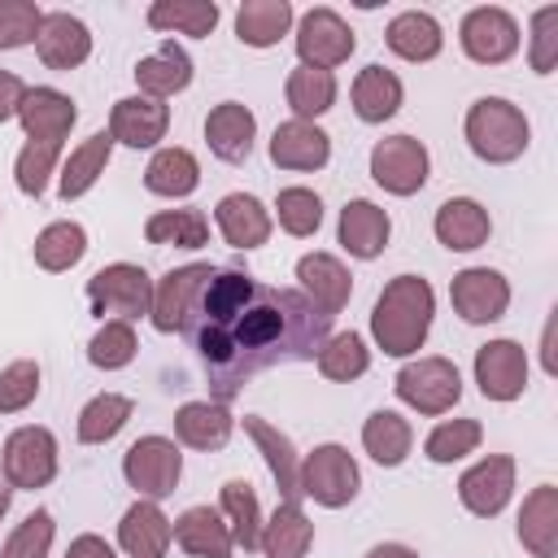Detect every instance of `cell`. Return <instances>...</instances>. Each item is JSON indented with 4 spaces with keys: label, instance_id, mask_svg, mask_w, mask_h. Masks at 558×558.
Instances as JSON below:
<instances>
[{
    "label": "cell",
    "instance_id": "30bf717a",
    "mask_svg": "<svg viewBox=\"0 0 558 558\" xmlns=\"http://www.w3.org/2000/svg\"><path fill=\"white\" fill-rule=\"evenodd\" d=\"M353 31L349 22L336 13V9H310L301 13L296 22V52H301V65H314V70H336L353 57Z\"/></svg>",
    "mask_w": 558,
    "mask_h": 558
},
{
    "label": "cell",
    "instance_id": "bcb514c9",
    "mask_svg": "<svg viewBox=\"0 0 558 558\" xmlns=\"http://www.w3.org/2000/svg\"><path fill=\"white\" fill-rule=\"evenodd\" d=\"M135 327L122 323V318H109L100 323V331L87 340V362L100 366V371H122L131 357H135Z\"/></svg>",
    "mask_w": 558,
    "mask_h": 558
},
{
    "label": "cell",
    "instance_id": "83f0119b",
    "mask_svg": "<svg viewBox=\"0 0 558 558\" xmlns=\"http://www.w3.org/2000/svg\"><path fill=\"white\" fill-rule=\"evenodd\" d=\"M135 83H140V96H153V100L179 96L192 83V57L174 39H166L157 52L135 61Z\"/></svg>",
    "mask_w": 558,
    "mask_h": 558
},
{
    "label": "cell",
    "instance_id": "44dd1931",
    "mask_svg": "<svg viewBox=\"0 0 558 558\" xmlns=\"http://www.w3.org/2000/svg\"><path fill=\"white\" fill-rule=\"evenodd\" d=\"M253 135H257V118L240 105V100H222L209 109L205 118V140H209V153L218 161H248L253 153Z\"/></svg>",
    "mask_w": 558,
    "mask_h": 558
},
{
    "label": "cell",
    "instance_id": "5b68a950",
    "mask_svg": "<svg viewBox=\"0 0 558 558\" xmlns=\"http://www.w3.org/2000/svg\"><path fill=\"white\" fill-rule=\"evenodd\" d=\"M397 397L418 414H449L462 397V375L449 357H414L397 371Z\"/></svg>",
    "mask_w": 558,
    "mask_h": 558
},
{
    "label": "cell",
    "instance_id": "8992f818",
    "mask_svg": "<svg viewBox=\"0 0 558 558\" xmlns=\"http://www.w3.org/2000/svg\"><path fill=\"white\" fill-rule=\"evenodd\" d=\"M122 475L144 501H161L174 493V484L183 475V453L170 436H140L122 453Z\"/></svg>",
    "mask_w": 558,
    "mask_h": 558
},
{
    "label": "cell",
    "instance_id": "db71d44e",
    "mask_svg": "<svg viewBox=\"0 0 558 558\" xmlns=\"http://www.w3.org/2000/svg\"><path fill=\"white\" fill-rule=\"evenodd\" d=\"M22 96H26V83H22L13 70H0V122L17 118V109H22Z\"/></svg>",
    "mask_w": 558,
    "mask_h": 558
},
{
    "label": "cell",
    "instance_id": "4316f807",
    "mask_svg": "<svg viewBox=\"0 0 558 558\" xmlns=\"http://www.w3.org/2000/svg\"><path fill=\"white\" fill-rule=\"evenodd\" d=\"M432 231H436V240H440L449 253H471V248H480V244L488 240L493 218H488V209H484L480 201L453 196V201H445V205L436 209Z\"/></svg>",
    "mask_w": 558,
    "mask_h": 558
},
{
    "label": "cell",
    "instance_id": "f546056e",
    "mask_svg": "<svg viewBox=\"0 0 558 558\" xmlns=\"http://www.w3.org/2000/svg\"><path fill=\"white\" fill-rule=\"evenodd\" d=\"M231 432H235V418L218 401H187L174 414V436L187 449H222L231 440Z\"/></svg>",
    "mask_w": 558,
    "mask_h": 558
},
{
    "label": "cell",
    "instance_id": "7dc6e473",
    "mask_svg": "<svg viewBox=\"0 0 558 558\" xmlns=\"http://www.w3.org/2000/svg\"><path fill=\"white\" fill-rule=\"evenodd\" d=\"M57 157H61V144H52V140H26L22 153H17V166H13L17 192L22 196H44L48 174L57 170Z\"/></svg>",
    "mask_w": 558,
    "mask_h": 558
},
{
    "label": "cell",
    "instance_id": "836d02e7",
    "mask_svg": "<svg viewBox=\"0 0 558 558\" xmlns=\"http://www.w3.org/2000/svg\"><path fill=\"white\" fill-rule=\"evenodd\" d=\"M201 183V166L187 148H157L148 170H144V187L153 196H170V201H183L192 196Z\"/></svg>",
    "mask_w": 558,
    "mask_h": 558
},
{
    "label": "cell",
    "instance_id": "e0dca14e",
    "mask_svg": "<svg viewBox=\"0 0 558 558\" xmlns=\"http://www.w3.org/2000/svg\"><path fill=\"white\" fill-rule=\"evenodd\" d=\"M166 126L170 109L153 96H122L109 113V140L126 148H153L157 140H166Z\"/></svg>",
    "mask_w": 558,
    "mask_h": 558
},
{
    "label": "cell",
    "instance_id": "b9f144b4",
    "mask_svg": "<svg viewBox=\"0 0 558 558\" xmlns=\"http://www.w3.org/2000/svg\"><path fill=\"white\" fill-rule=\"evenodd\" d=\"M131 410H135L131 397H122V392H96V397L78 410V440H83V445H105V440H113V436L126 427Z\"/></svg>",
    "mask_w": 558,
    "mask_h": 558
},
{
    "label": "cell",
    "instance_id": "4dcf8cb0",
    "mask_svg": "<svg viewBox=\"0 0 558 558\" xmlns=\"http://www.w3.org/2000/svg\"><path fill=\"white\" fill-rule=\"evenodd\" d=\"M314 545V523L301 510V501H279L275 514L262 523V554L266 558H305V549Z\"/></svg>",
    "mask_w": 558,
    "mask_h": 558
},
{
    "label": "cell",
    "instance_id": "f5cc1de1",
    "mask_svg": "<svg viewBox=\"0 0 558 558\" xmlns=\"http://www.w3.org/2000/svg\"><path fill=\"white\" fill-rule=\"evenodd\" d=\"M527 61L536 74H554L558 65V9L545 4L532 13V48H527Z\"/></svg>",
    "mask_w": 558,
    "mask_h": 558
},
{
    "label": "cell",
    "instance_id": "f6af8a7d",
    "mask_svg": "<svg viewBox=\"0 0 558 558\" xmlns=\"http://www.w3.org/2000/svg\"><path fill=\"white\" fill-rule=\"evenodd\" d=\"M480 436H484V427H480L475 418H445V423H436V427L427 432L423 453H427L432 462H440V466H445V462H458V458L475 453Z\"/></svg>",
    "mask_w": 558,
    "mask_h": 558
},
{
    "label": "cell",
    "instance_id": "d6986e66",
    "mask_svg": "<svg viewBox=\"0 0 558 558\" xmlns=\"http://www.w3.org/2000/svg\"><path fill=\"white\" fill-rule=\"evenodd\" d=\"M331 157V140L323 126L314 122H301V118H288L275 126L270 135V161L279 170H323Z\"/></svg>",
    "mask_w": 558,
    "mask_h": 558
},
{
    "label": "cell",
    "instance_id": "d4e9b609",
    "mask_svg": "<svg viewBox=\"0 0 558 558\" xmlns=\"http://www.w3.org/2000/svg\"><path fill=\"white\" fill-rule=\"evenodd\" d=\"M170 541H174V527H170V519L161 514L157 501L140 497L118 523V545H122L126 558H166Z\"/></svg>",
    "mask_w": 558,
    "mask_h": 558
},
{
    "label": "cell",
    "instance_id": "f35d334b",
    "mask_svg": "<svg viewBox=\"0 0 558 558\" xmlns=\"http://www.w3.org/2000/svg\"><path fill=\"white\" fill-rule=\"evenodd\" d=\"M148 26L205 39L218 26V4L214 0H157V4H148Z\"/></svg>",
    "mask_w": 558,
    "mask_h": 558
},
{
    "label": "cell",
    "instance_id": "6da1fadb",
    "mask_svg": "<svg viewBox=\"0 0 558 558\" xmlns=\"http://www.w3.org/2000/svg\"><path fill=\"white\" fill-rule=\"evenodd\" d=\"M179 331L196 349L214 401L227 405L257 371L279 362H314L331 336V318L296 288H270L248 270L214 266Z\"/></svg>",
    "mask_w": 558,
    "mask_h": 558
},
{
    "label": "cell",
    "instance_id": "7a4b0ae2",
    "mask_svg": "<svg viewBox=\"0 0 558 558\" xmlns=\"http://www.w3.org/2000/svg\"><path fill=\"white\" fill-rule=\"evenodd\" d=\"M432 314H436L432 283L423 275H397L371 310V336L384 353L410 357L423 349V340L432 331Z\"/></svg>",
    "mask_w": 558,
    "mask_h": 558
},
{
    "label": "cell",
    "instance_id": "484cf974",
    "mask_svg": "<svg viewBox=\"0 0 558 558\" xmlns=\"http://www.w3.org/2000/svg\"><path fill=\"white\" fill-rule=\"evenodd\" d=\"M214 222L231 248H262L270 240V209L248 192L222 196L214 209Z\"/></svg>",
    "mask_w": 558,
    "mask_h": 558
},
{
    "label": "cell",
    "instance_id": "e575fe53",
    "mask_svg": "<svg viewBox=\"0 0 558 558\" xmlns=\"http://www.w3.org/2000/svg\"><path fill=\"white\" fill-rule=\"evenodd\" d=\"M292 17L296 13H292L288 0H244L240 13H235V35L248 48H270V44H279L288 35Z\"/></svg>",
    "mask_w": 558,
    "mask_h": 558
},
{
    "label": "cell",
    "instance_id": "681fc988",
    "mask_svg": "<svg viewBox=\"0 0 558 558\" xmlns=\"http://www.w3.org/2000/svg\"><path fill=\"white\" fill-rule=\"evenodd\" d=\"M52 536H57L52 514H48V510H31V514L13 527V536L4 541V554H0V558H48Z\"/></svg>",
    "mask_w": 558,
    "mask_h": 558
},
{
    "label": "cell",
    "instance_id": "9f6ffc18",
    "mask_svg": "<svg viewBox=\"0 0 558 558\" xmlns=\"http://www.w3.org/2000/svg\"><path fill=\"white\" fill-rule=\"evenodd\" d=\"M541 366H545V375H558V362H554V318L545 323V336H541Z\"/></svg>",
    "mask_w": 558,
    "mask_h": 558
},
{
    "label": "cell",
    "instance_id": "cb8c5ba5",
    "mask_svg": "<svg viewBox=\"0 0 558 558\" xmlns=\"http://www.w3.org/2000/svg\"><path fill=\"white\" fill-rule=\"evenodd\" d=\"M170 527H174V545L192 558H231V549H235L231 527H227L222 510H214V506H192Z\"/></svg>",
    "mask_w": 558,
    "mask_h": 558
},
{
    "label": "cell",
    "instance_id": "ac0fdd59",
    "mask_svg": "<svg viewBox=\"0 0 558 558\" xmlns=\"http://www.w3.org/2000/svg\"><path fill=\"white\" fill-rule=\"evenodd\" d=\"M214 275V266H205V262H192V266H179V270H170L157 288H153V310H148V318H153V327L157 331H179L183 327V318H187V310H192V301H196V292L205 288V279Z\"/></svg>",
    "mask_w": 558,
    "mask_h": 558
},
{
    "label": "cell",
    "instance_id": "1f68e13d",
    "mask_svg": "<svg viewBox=\"0 0 558 558\" xmlns=\"http://www.w3.org/2000/svg\"><path fill=\"white\" fill-rule=\"evenodd\" d=\"M384 39H388V48H392L401 61H432V57L445 48V31H440V22H436L432 13H423V9H405V13H397V17L388 22Z\"/></svg>",
    "mask_w": 558,
    "mask_h": 558
},
{
    "label": "cell",
    "instance_id": "11a10c76",
    "mask_svg": "<svg viewBox=\"0 0 558 558\" xmlns=\"http://www.w3.org/2000/svg\"><path fill=\"white\" fill-rule=\"evenodd\" d=\"M65 558H118V554H113V545H109V541H100V536L83 532L78 541H70Z\"/></svg>",
    "mask_w": 558,
    "mask_h": 558
},
{
    "label": "cell",
    "instance_id": "74e56055",
    "mask_svg": "<svg viewBox=\"0 0 558 558\" xmlns=\"http://www.w3.org/2000/svg\"><path fill=\"white\" fill-rule=\"evenodd\" d=\"M222 519L231 527L235 549L253 554L262 545V506H257V493H253L248 480H227L222 484Z\"/></svg>",
    "mask_w": 558,
    "mask_h": 558
},
{
    "label": "cell",
    "instance_id": "60d3db41",
    "mask_svg": "<svg viewBox=\"0 0 558 558\" xmlns=\"http://www.w3.org/2000/svg\"><path fill=\"white\" fill-rule=\"evenodd\" d=\"M83 253H87V231H83L78 222H70V218L48 222V227L35 235V262H39L44 270H52V275L78 266Z\"/></svg>",
    "mask_w": 558,
    "mask_h": 558
},
{
    "label": "cell",
    "instance_id": "f1b7e54d",
    "mask_svg": "<svg viewBox=\"0 0 558 558\" xmlns=\"http://www.w3.org/2000/svg\"><path fill=\"white\" fill-rule=\"evenodd\" d=\"M519 541L532 558H554L558 554V488L541 484L527 493L519 510Z\"/></svg>",
    "mask_w": 558,
    "mask_h": 558
},
{
    "label": "cell",
    "instance_id": "8fae6325",
    "mask_svg": "<svg viewBox=\"0 0 558 558\" xmlns=\"http://www.w3.org/2000/svg\"><path fill=\"white\" fill-rule=\"evenodd\" d=\"M458 39H462V52L471 61L501 65V61H510L519 52V22L506 9H497V4H480V9H471L462 17Z\"/></svg>",
    "mask_w": 558,
    "mask_h": 558
},
{
    "label": "cell",
    "instance_id": "603a6c76",
    "mask_svg": "<svg viewBox=\"0 0 558 558\" xmlns=\"http://www.w3.org/2000/svg\"><path fill=\"white\" fill-rule=\"evenodd\" d=\"M244 432L257 440V449H262V458H266V466L275 475L279 497L283 501H301V453L292 449V440L275 423H266L262 414H244Z\"/></svg>",
    "mask_w": 558,
    "mask_h": 558
},
{
    "label": "cell",
    "instance_id": "ab89813d",
    "mask_svg": "<svg viewBox=\"0 0 558 558\" xmlns=\"http://www.w3.org/2000/svg\"><path fill=\"white\" fill-rule=\"evenodd\" d=\"M283 96H288V105L301 122H314L318 113H327L336 105V74L314 70V65H296L283 83Z\"/></svg>",
    "mask_w": 558,
    "mask_h": 558
},
{
    "label": "cell",
    "instance_id": "7bdbcfd3",
    "mask_svg": "<svg viewBox=\"0 0 558 558\" xmlns=\"http://www.w3.org/2000/svg\"><path fill=\"white\" fill-rule=\"evenodd\" d=\"M148 244H174V248H201L209 240V218L201 209H161L144 222Z\"/></svg>",
    "mask_w": 558,
    "mask_h": 558
},
{
    "label": "cell",
    "instance_id": "d590c367",
    "mask_svg": "<svg viewBox=\"0 0 558 558\" xmlns=\"http://www.w3.org/2000/svg\"><path fill=\"white\" fill-rule=\"evenodd\" d=\"M401 78L384 65H366L357 78H353V113L362 122H388L397 109H401Z\"/></svg>",
    "mask_w": 558,
    "mask_h": 558
},
{
    "label": "cell",
    "instance_id": "2e32d148",
    "mask_svg": "<svg viewBox=\"0 0 558 558\" xmlns=\"http://www.w3.org/2000/svg\"><path fill=\"white\" fill-rule=\"evenodd\" d=\"M296 279H301V296L314 310H323L327 318H336L353 296V279H349L344 262L331 253H305L296 262Z\"/></svg>",
    "mask_w": 558,
    "mask_h": 558
},
{
    "label": "cell",
    "instance_id": "c3c4849f",
    "mask_svg": "<svg viewBox=\"0 0 558 558\" xmlns=\"http://www.w3.org/2000/svg\"><path fill=\"white\" fill-rule=\"evenodd\" d=\"M275 214H279V227L288 235H301V240L323 227V201L310 187H283L275 196Z\"/></svg>",
    "mask_w": 558,
    "mask_h": 558
},
{
    "label": "cell",
    "instance_id": "7402d4cb",
    "mask_svg": "<svg viewBox=\"0 0 558 558\" xmlns=\"http://www.w3.org/2000/svg\"><path fill=\"white\" fill-rule=\"evenodd\" d=\"M388 235H392V218L375 201H349L340 209V244L349 257H357V262L379 257L388 248Z\"/></svg>",
    "mask_w": 558,
    "mask_h": 558
},
{
    "label": "cell",
    "instance_id": "277c9868",
    "mask_svg": "<svg viewBox=\"0 0 558 558\" xmlns=\"http://www.w3.org/2000/svg\"><path fill=\"white\" fill-rule=\"evenodd\" d=\"M87 305L100 323H109V318L135 323L153 310V279H148L144 266L113 262V266H105L87 279Z\"/></svg>",
    "mask_w": 558,
    "mask_h": 558
},
{
    "label": "cell",
    "instance_id": "52a82bcc",
    "mask_svg": "<svg viewBox=\"0 0 558 558\" xmlns=\"http://www.w3.org/2000/svg\"><path fill=\"white\" fill-rule=\"evenodd\" d=\"M357 488H362V471L344 445H318L310 458H301V497L340 510L357 497Z\"/></svg>",
    "mask_w": 558,
    "mask_h": 558
},
{
    "label": "cell",
    "instance_id": "f907efd6",
    "mask_svg": "<svg viewBox=\"0 0 558 558\" xmlns=\"http://www.w3.org/2000/svg\"><path fill=\"white\" fill-rule=\"evenodd\" d=\"M39 397V362L17 357L0 371V414H17Z\"/></svg>",
    "mask_w": 558,
    "mask_h": 558
},
{
    "label": "cell",
    "instance_id": "4fadbf2b",
    "mask_svg": "<svg viewBox=\"0 0 558 558\" xmlns=\"http://www.w3.org/2000/svg\"><path fill=\"white\" fill-rule=\"evenodd\" d=\"M510 493H514V458H506V453L480 458V462L466 466L462 480H458V497H462V506H466L475 519L501 514L506 501H510Z\"/></svg>",
    "mask_w": 558,
    "mask_h": 558
},
{
    "label": "cell",
    "instance_id": "680465c9",
    "mask_svg": "<svg viewBox=\"0 0 558 558\" xmlns=\"http://www.w3.org/2000/svg\"><path fill=\"white\" fill-rule=\"evenodd\" d=\"M9 501H13V488H9V484H4V480H0V519H4V514H9Z\"/></svg>",
    "mask_w": 558,
    "mask_h": 558
},
{
    "label": "cell",
    "instance_id": "5bb4252c",
    "mask_svg": "<svg viewBox=\"0 0 558 558\" xmlns=\"http://www.w3.org/2000/svg\"><path fill=\"white\" fill-rule=\"evenodd\" d=\"M475 384L488 401H514L527 388V353L514 340H488L475 353Z\"/></svg>",
    "mask_w": 558,
    "mask_h": 558
},
{
    "label": "cell",
    "instance_id": "7c38bea8",
    "mask_svg": "<svg viewBox=\"0 0 558 558\" xmlns=\"http://www.w3.org/2000/svg\"><path fill=\"white\" fill-rule=\"evenodd\" d=\"M449 301H453L462 323H497L506 314V305H510V283H506L501 270L466 266L462 275H453Z\"/></svg>",
    "mask_w": 558,
    "mask_h": 558
},
{
    "label": "cell",
    "instance_id": "ee69618b",
    "mask_svg": "<svg viewBox=\"0 0 558 558\" xmlns=\"http://www.w3.org/2000/svg\"><path fill=\"white\" fill-rule=\"evenodd\" d=\"M371 366V349L357 331H340V336H327L323 349H318V371L323 379H336V384H349L357 375H366Z\"/></svg>",
    "mask_w": 558,
    "mask_h": 558
},
{
    "label": "cell",
    "instance_id": "ba28073f",
    "mask_svg": "<svg viewBox=\"0 0 558 558\" xmlns=\"http://www.w3.org/2000/svg\"><path fill=\"white\" fill-rule=\"evenodd\" d=\"M432 174V157L414 135H388L371 148V179L392 196H414Z\"/></svg>",
    "mask_w": 558,
    "mask_h": 558
},
{
    "label": "cell",
    "instance_id": "816d5d0a",
    "mask_svg": "<svg viewBox=\"0 0 558 558\" xmlns=\"http://www.w3.org/2000/svg\"><path fill=\"white\" fill-rule=\"evenodd\" d=\"M44 22V9L31 0H0V48H22L35 44V31Z\"/></svg>",
    "mask_w": 558,
    "mask_h": 558
},
{
    "label": "cell",
    "instance_id": "9c48e42d",
    "mask_svg": "<svg viewBox=\"0 0 558 558\" xmlns=\"http://www.w3.org/2000/svg\"><path fill=\"white\" fill-rule=\"evenodd\" d=\"M0 471L9 488H44L57 475V440L48 427H17L4 440Z\"/></svg>",
    "mask_w": 558,
    "mask_h": 558
},
{
    "label": "cell",
    "instance_id": "9a60e30c",
    "mask_svg": "<svg viewBox=\"0 0 558 558\" xmlns=\"http://www.w3.org/2000/svg\"><path fill=\"white\" fill-rule=\"evenodd\" d=\"M35 52L48 70H78L92 57V31L74 13H44L35 31Z\"/></svg>",
    "mask_w": 558,
    "mask_h": 558
},
{
    "label": "cell",
    "instance_id": "6f0895ef",
    "mask_svg": "<svg viewBox=\"0 0 558 558\" xmlns=\"http://www.w3.org/2000/svg\"><path fill=\"white\" fill-rule=\"evenodd\" d=\"M366 558H418V554L410 545H401V541H384V545L366 549Z\"/></svg>",
    "mask_w": 558,
    "mask_h": 558
},
{
    "label": "cell",
    "instance_id": "3957f363",
    "mask_svg": "<svg viewBox=\"0 0 558 558\" xmlns=\"http://www.w3.org/2000/svg\"><path fill=\"white\" fill-rule=\"evenodd\" d=\"M527 140H532V126H527L519 105H510L501 96H480L466 109V144L480 161L506 166V161L523 157Z\"/></svg>",
    "mask_w": 558,
    "mask_h": 558
},
{
    "label": "cell",
    "instance_id": "ffe728a7",
    "mask_svg": "<svg viewBox=\"0 0 558 558\" xmlns=\"http://www.w3.org/2000/svg\"><path fill=\"white\" fill-rule=\"evenodd\" d=\"M74 118H78L74 100L57 87H26L22 109H17V122H22L26 140H52V144H61L70 135Z\"/></svg>",
    "mask_w": 558,
    "mask_h": 558
},
{
    "label": "cell",
    "instance_id": "d6a6232c",
    "mask_svg": "<svg viewBox=\"0 0 558 558\" xmlns=\"http://www.w3.org/2000/svg\"><path fill=\"white\" fill-rule=\"evenodd\" d=\"M109 153H113V140H109V131H96V135H87L65 161H61V179H57V192H61V201H78L83 192H92V183L105 174V166H109Z\"/></svg>",
    "mask_w": 558,
    "mask_h": 558
},
{
    "label": "cell",
    "instance_id": "8d00e7d4",
    "mask_svg": "<svg viewBox=\"0 0 558 558\" xmlns=\"http://www.w3.org/2000/svg\"><path fill=\"white\" fill-rule=\"evenodd\" d=\"M414 445V432L410 423L397 414V410H375L366 423H362V449L379 462V466H401L405 453Z\"/></svg>",
    "mask_w": 558,
    "mask_h": 558
}]
</instances>
